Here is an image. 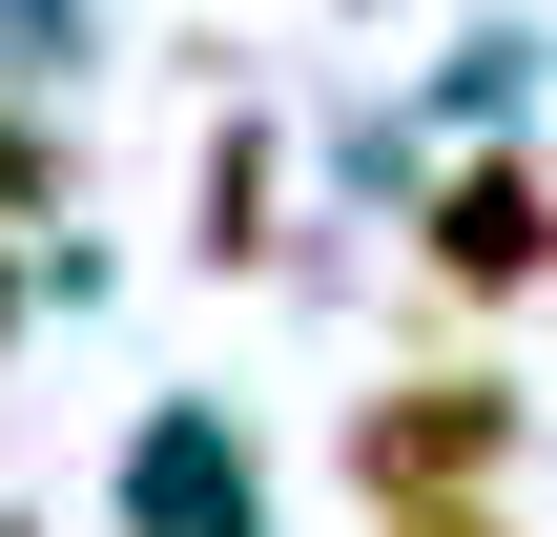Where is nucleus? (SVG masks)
<instances>
[{
    "mask_svg": "<svg viewBox=\"0 0 557 537\" xmlns=\"http://www.w3.org/2000/svg\"><path fill=\"white\" fill-rule=\"evenodd\" d=\"M496 455H517V393H496V373H413V393H372V435H351L372 517H455V497H496Z\"/></svg>",
    "mask_w": 557,
    "mask_h": 537,
    "instance_id": "nucleus-1",
    "label": "nucleus"
},
{
    "mask_svg": "<svg viewBox=\"0 0 557 537\" xmlns=\"http://www.w3.org/2000/svg\"><path fill=\"white\" fill-rule=\"evenodd\" d=\"M413 248H434V290H537L557 269V186L537 166H455V186L413 207Z\"/></svg>",
    "mask_w": 557,
    "mask_h": 537,
    "instance_id": "nucleus-2",
    "label": "nucleus"
},
{
    "mask_svg": "<svg viewBox=\"0 0 557 537\" xmlns=\"http://www.w3.org/2000/svg\"><path fill=\"white\" fill-rule=\"evenodd\" d=\"M124 497H145V537H248V455H227V435H207V414H165V435H145V476H124Z\"/></svg>",
    "mask_w": 557,
    "mask_h": 537,
    "instance_id": "nucleus-3",
    "label": "nucleus"
},
{
    "mask_svg": "<svg viewBox=\"0 0 557 537\" xmlns=\"http://www.w3.org/2000/svg\"><path fill=\"white\" fill-rule=\"evenodd\" d=\"M207 248H227V269H248V248H269V145H248V124H227V145H207Z\"/></svg>",
    "mask_w": 557,
    "mask_h": 537,
    "instance_id": "nucleus-4",
    "label": "nucleus"
},
{
    "mask_svg": "<svg viewBox=\"0 0 557 537\" xmlns=\"http://www.w3.org/2000/svg\"><path fill=\"white\" fill-rule=\"evenodd\" d=\"M393 537H496V497H455V517H393Z\"/></svg>",
    "mask_w": 557,
    "mask_h": 537,
    "instance_id": "nucleus-5",
    "label": "nucleus"
},
{
    "mask_svg": "<svg viewBox=\"0 0 557 537\" xmlns=\"http://www.w3.org/2000/svg\"><path fill=\"white\" fill-rule=\"evenodd\" d=\"M0 331H21V248H0Z\"/></svg>",
    "mask_w": 557,
    "mask_h": 537,
    "instance_id": "nucleus-6",
    "label": "nucleus"
}]
</instances>
